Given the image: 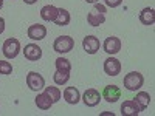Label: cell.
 I'll use <instances>...</instances> for the list:
<instances>
[{
	"label": "cell",
	"mask_w": 155,
	"mask_h": 116,
	"mask_svg": "<svg viewBox=\"0 0 155 116\" xmlns=\"http://www.w3.org/2000/svg\"><path fill=\"white\" fill-rule=\"evenodd\" d=\"M123 84H124V87L129 90V92H137V90H140L141 87H143L144 77H143V74L138 73V71H130L129 74L124 76Z\"/></svg>",
	"instance_id": "6da1fadb"
},
{
	"label": "cell",
	"mask_w": 155,
	"mask_h": 116,
	"mask_svg": "<svg viewBox=\"0 0 155 116\" xmlns=\"http://www.w3.org/2000/svg\"><path fill=\"white\" fill-rule=\"evenodd\" d=\"M73 47H74V40L70 36H59V37H56V40L53 44V50L59 54L70 53L73 50Z\"/></svg>",
	"instance_id": "7a4b0ae2"
},
{
	"label": "cell",
	"mask_w": 155,
	"mask_h": 116,
	"mask_svg": "<svg viewBox=\"0 0 155 116\" xmlns=\"http://www.w3.org/2000/svg\"><path fill=\"white\" fill-rule=\"evenodd\" d=\"M2 51H3V56L6 59H14L17 57V54L20 53V42L14 37H9L3 42V47H2Z\"/></svg>",
	"instance_id": "3957f363"
},
{
	"label": "cell",
	"mask_w": 155,
	"mask_h": 116,
	"mask_svg": "<svg viewBox=\"0 0 155 116\" xmlns=\"http://www.w3.org/2000/svg\"><path fill=\"white\" fill-rule=\"evenodd\" d=\"M27 85L33 92H41L42 88H45V79L42 74H39L36 71H30L27 74Z\"/></svg>",
	"instance_id": "277c9868"
},
{
	"label": "cell",
	"mask_w": 155,
	"mask_h": 116,
	"mask_svg": "<svg viewBox=\"0 0 155 116\" xmlns=\"http://www.w3.org/2000/svg\"><path fill=\"white\" fill-rule=\"evenodd\" d=\"M141 111H143V110L140 108V105L137 104L135 99L124 101L123 105H121V114H123V116H137V114H140Z\"/></svg>",
	"instance_id": "5b68a950"
},
{
	"label": "cell",
	"mask_w": 155,
	"mask_h": 116,
	"mask_svg": "<svg viewBox=\"0 0 155 116\" xmlns=\"http://www.w3.org/2000/svg\"><path fill=\"white\" fill-rule=\"evenodd\" d=\"M102 48H104V51L107 54H116V53H120V50H121V40L115 36H110L104 40Z\"/></svg>",
	"instance_id": "8992f818"
},
{
	"label": "cell",
	"mask_w": 155,
	"mask_h": 116,
	"mask_svg": "<svg viewBox=\"0 0 155 116\" xmlns=\"http://www.w3.org/2000/svg\"><path fill=\"white\" fill-rule=\"evenodd\" d=\"M27 34L33 40H42V39L47 37V28L41 23H34V25H30Z\"/></svg>",
	"instance_id": "52a82bcc"
},
{
	"label": "cell",
	"mask_w": 155,
	"mask_h": 116,
	"mask_svg": "<svg viewBox=\"0 0 155 116\" xmlns=\"http://www.w3.org/2000/svg\"><path fill=\"white\" fill-rule=\"evenodd\" d=\"M121 71V62L115 57H107L104 60V73L107 76H116Z\"/></svg>",
	"instance_id": "ba28073f"
},
{
	"label": "cell",
	"mask_w": 155,
	"mask_h": 116,
	"mask_svg": "<svg viewBox=\"0 0 155 116\" xmlns=\"http://www.w3.org/2000/svg\"><path fill=\"white\" fill-rule=\"evenodd\" d=\"M99 39L95 37V36H87L84 37V40H82V48L87 54H95L98 53V50H99Z\"/></svg>",
	"instance_id": "9c48e42d"
},
{
	"label": "cell",
	"mask_w": 155,
	"mask_h": 116,
	"mask_svg": "<svg viewBox=\"0 0 155 116\" xmlns=\"http://www.w3.org/2000/svg\"><path fill=\"white\" fill-rule=\"evenodd\" d=\"M82 101H84V104L87 107H96L99 104V101H101V95H99L98 90L88 88V90H85V93L82 96Z\"/></svg>",
	"instance_id": "30bf717a"
},
{
	"label": "cell",
	"mask_w": 155,
	"mask_h": 116,
	"mask_svg": "<svg viewBox=\"0 0 155 116\" xmlns=\"http://www.w3.org/2000/svg\"><path fill=\"white\" fill-rule=\"evenodd\" d=\"M23 54H25V57H27L28 60L36 62V60H39L42 57V48L39 45H36V44H28V45H25Z\"/></svg>",
	"instance_id": "8fae6325"
},
{
	"label": "cell",
	"mask_w": 155,
	"mask_h": 116,
	"mask_svg": "<svg viewBox=\"0 0 155 116\" xmlns=\"http://www.w3.org/2000/svg\"><path fill=\"white\" fill-rule=\"evenodd\" d=\"M102 98H104L107 102H116L121 98V90L116 85H106L104 90H102Z\"/></svg>",
	"instance_id": "7c38bea8"
},
{
	"label": "cell",
	"mask_w": 155,
	"mask_h": 116,
	"mask_svg": "<svg viewBox=\"0 0 155 116\" xmlns=\"http://www.w3.org/2000/svg\"><path fill=\"white\" fill-rule=\"evenodd\" d=\"M64 99L67 101V104L70 105H76L81 99V93L76 87H67L64 90Z\"/></svg>",
	"instance_id": "4fadbf2b"
},
{
	"label": "cell",
	"mask_w": 155,
	"mask_h": 116,
	"mask_svg": "<svg viewBox=\"0 0 155 116\" xmlns=\"http://www.w3.org/2000/svg\"><path fill=\"white\" fill-rule=\"evenodd\" d=\"M87 22H88V25H92V27H99V25H102L106 22V14L93 9L87 14Z\"/></svg>",
	"instance_id": "5bb4252c"
},
{
	"label": "cell",
	"mask_w": 155,
	"mask_h": 116,
	"mask_svg": "<svg viewBox=\"0 0 155 116\" xmlns=\"http://www.w3.org/2000/svg\"><path fill=\"white\" fill-rule=\"evenodd\" d=\"M58 9H59V8H56V6H53V5H45V6L41 9V17H42V20H45V22H54V19L58 17Z\"/></svg>",
	"instance_id": "9a60e30c"
},
{
	"label": "cell",
	"mask_w": 155,
	"mask_h": 116,
	"mask_svg": "<svg viewBox=\"0 0 155 116\" xmlns=\"http://www.w3.org/2000/svg\"><path fill=\"white\" fill-rule=\"evenodd\" d=\"M140 22L146 25V27H150V25H153L155 22V12L152 8H144L143 11L140 12Z\"/></svg>",
	"instance_id": "2e32d148"
},
{
	"label": "cell",
	"mask_w": 155,
	"mask_h": 116,
	"mask_svg": "<svg viewBox=\"0 0 155 116\" xmlns=\"http://www.w3.org/2000/svg\"><path fill=\"white\" fill-rule=\"evenodd\" d=\"M36 105L41 108V110H50L51 105H53V101L50 99V96L44 92V93H39L36 98Z\"/></svg>",
	"instance_id": "e0dca14e"
},
{
	"label": "cell",
	"mask_w": 155,
	"mask_h": 116,
	"mask_svg": "<svg viewBox=\"0 0 155 116\" xmlns=\"http://www.w3.org/2000/svg\"><path fill=\"white\" fill-rule=\"evenodd\" d=\"M70 12L67 9L64 8H59L58 9V17L54 19V23L58 25V27H67V25L70 23Z\"/></svg>",
	"instance_id": "ac0fdd59"
},
{
	"label": "cell",
	"mask_w": 155,
	"mask_h": 116,
	"mask_svg": "<svg viewBox=\"0 0 155 116\" xmlns=\"http://www.w3.org/2000/svg\"><path fill=\"white\" fill-rule=\"evenodd\" d=\"M54 65H56V71H61V73H70L71 70V63L65 57H58L54 60Z\"/></svg>",
	"instance_id": "d6986e66"
},
{
	"label": "cell",
	"mask_w": 155,
	"mask_h": 116,
	"mask_svg": "<svg viewBox=\"0 0 155 116\" xmlns=\"http://www.w3.org/2000/svg\"><path fill=\"white\" fill-rule=\"evenodd\" d=\"M135 101H137V104L140 105L141 110H146V108L149 107V104H150V96H149V93H146V92H140V93H137Z\"/></svg>",
	"instance_id": "ffe728a7"
},
{
	"label": "cell",
	"mask_w": 155,
	"mask_h": 116,
	"mask_svg": "<svg viewBox=\"0 0 155 116\" xmlns=\"http://www.w3.org/2000/svg\"><path fill=\"white\" fill-rule=\"evenodd\" d=\"M45 93L50 96V99L53 101V104H56V102H59L61 99V90L58 87H45Z\"/></svg>",
	"instance_id": "44dd1931"
},
{
	"label": "cell",
	"mask_w": 155,
	"mask_h": 116,
	"mask_svg": "<svg viewBox=\"0 0 155 116\" xmlns=\"http://www.w3.org/2000/svg\"><path fill=\"white\" fill-rule=\"evenodd\" d=\"M70 79V73H61V71H56L53 74V81L56 85H64V84H67Z\"/></svg>",
	"instance_id": "7402d4cb"
},
{
	"label": "cell",
	"mask_w": 155,
	"mask_h": 116,
	"mask_svg": "<svg viewBox=\"0 0 155 116\" xmlns=\"http://www.w3.org/2000/svg\"><path fill=\"white\" fill-rule=\"evenodd\" d=\"M12 73V65L6 60H0V74H11Z\"/></svg>",
	"instance_id": "603a6c76"
},
{
	"label": "cell",
	"mask_w": 155,
	"mask_h": 116,
	"mask_svg": "<svg viewBox=\"0 0 155 116\" xmlns=\"http://www.w3.org/2000/svg\"><path fill=\"white\" fill-rule=\"evenodd\" d=\"M104 3H106V6H109V8H118V6L123 3V0H104Z\"/></svg>",
	"instance_id": "cb8c5ba5"
},
{
	"label": "cell",
	"mask_w": 155,
	"mask_h": 116,
	"mask_svg": "<svg viewBox=\"0 0 155 116\" xmlns=\"http://www.w3.org/2000/svg\"><path fill=\"white\" fill-rule=\"evenodd\" d=\"M93 9H96V11L102 12V14H106V11H107V6H106V5H99V3H96Z\"/></svg>",
	"instance_id": "d4e9b609"
},
{
	"label": "cell",
	"mask_w": 155,
	"mask_h": 116,
	"mask_svg": "<svg viewBox=\"0 0 155 116\" xmlns=\"http://www.w3.org/2000/svg\"><path fill=\"white\" fill-rule=\"evenodd\" d=\"M3 31H5V19L0 17V34H2Z\"/></svg>",
	"instance_id": "484cf974"
},
{
	"label": "cell",
	"mask_w": 155,
	"mask_h": 116,
	"mask_svg": "<svg viewBox=\"0 0 155 116\" xmlns=\"http://www.w3.org/2000/svg\"><path fill=\"white\" fill-rule=\"evenodd\" d=\"M23 2L27 3V5H33V3H36V2H37V0H23Z\"/></svg>",
	"instance_id": "4316f807"
},
{
	"label": "cell",
	"mask_w": 155,
	"mask_h": 116,
	"mask_svg": "<svg viewBox=\"0 0 155 116\" xmlns=\"http://www.w3.org/2000/svg\"><path fill=\"white\" fill-rule=\"evenodd\" d=\"M85 2H87V3H96L98 0H85Z\"/></svg>",
	"instance_id": "83f0119b"
},
{
	"label": "cell",
	"mask_w": 155,
	"mask_h": 116,
	"mask_svg": "<svg viewBox=\"0 0 155 116\" xmlns=\"http://www.w3.org/2000/svg\"><path fill=\"white\" fill-rule=\"evenodd\" d=\"M2 6H3V0H0V9H2Z\"/></svg>",
	"instance_id": "f1b7e54d"
}]
</instances>
